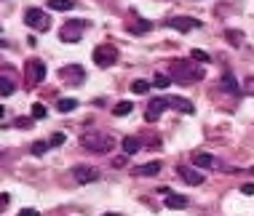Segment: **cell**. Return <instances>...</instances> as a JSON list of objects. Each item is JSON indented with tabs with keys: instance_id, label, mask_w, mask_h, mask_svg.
<instances>
[{
	"instance_id": "ffe728a7",
	"label": "cell",
	"mask_w": 254,
	"mask_h": 216,
	"mask_svg": "<svg viewBox=\"0 0 254 216\" xmlns=\"http://www.w3.org/2000/svg\"><path fill=\"white\" fill-rule=\"evenodd\" d=\"M190 59L198 61V64H209V61H212V56H209L206 51H201V48H193V51H190Z\"/></svg>"
},
{
	"instance_id": "277c9868",
	"label": "cell",
	"mask_w": 254,
	"mask_h": 216,
	"mask_svg": "<svg viewBox=\"0 0 254 216\" xmlns=\"http://www.w3.org/2000/svg\"><path fill=\"white\" fill-rule=\"evenodd\" d=\"M91 56H94V61H97V67H112L118 61L115 45H97Z\"/></svg>"
},
{
	"instance_id": "7a4b0ae2",
	"label": "cell",
	"mask_w": 254,
	"mask_h": 216,
	"mask_svg": "<svg viewBox=\"0 0 254 216\" xmlns=\"http://www.w3.org/2000/svg\"><path fill=\"white\" fill-rule=\"evenodd\" d=\"M169 78L177 80V83H195L203 78V70L195 67L193 61H174V64L169 67Z\"/></svg>"
},
{
	"instance_id": "7402d4cb",
	"label": "cell",
	"mask_w": 254,
	"mask_h": 216,
	"mask_svg": "<svg viewBox=\"0 0 254 216\" xmlns=\"http://www.w3.org/2000/svg\"><path fill=\"white\" fill-rule=\"evenodd\" d=\"M43 118H48V110L43 104H32V120H43Z\"/></svg>"
},
{
	"instance_id": "9a60e30c",
	"label": "cell",
	"mask_w": 254,
	"mask_h": 216,
	"mask_svg": "<svg viewBox=\"0 0 254 216\" xmlns=\"http://www.w3.org/2000/svg\"><path fill=\"white\" fill-rule=\"evenodd\" d=\"M161 163H158V160H152V163H145V166H137V168H134V174H137V176H158V174H161Z\"/></svg>"
},
{
	"instance_id": "cb8c5ba5",
	"label": "cell",
	"mask_w": 254,
	"mask_h": 216,
	"mask_svg": "<svg viewBox=\"0 0 254 216\" xmlns=\"http://www.w3.org/2000/svg\"><path fill=\"white\" fill-rule=\"evenodd\" d=\"M169 83H171V78H169V75H155V78H152V86H155V88H169Z\"/></svg>"
},
{
	"instance_id": "f1b7e54d",
	"label": "cell",
	"mask_w": 254,
	"mask_h": 216,
	"mask_svg": "<svg viewBox=\"0 0 254 216\" xmlns=\"http://www.w3.org/2000/svg\"><path fill=\"white\" fill-rule=\"evenodd\" d=\"M19 216H41V214H38L35 208H21V211H19Z\"/></svg>"
},
{
	"instance_id": "ba28073f",
	"label": "cell",
	"mask_w": 254,
	"mask_h": 216,
	"mask_svg": "<svg viewBox=\"0 0 254 216\" xmlns=\"http://www.w3.org/2000/svg\"><path fill=\"white\" fill-rule=\"evenodd\" d=\"M27 78H30V83H43L46 80V64L41 59H30L27 61Z\"/></svg>"
},
{
	"instance_id": "2e32d148",
	"label": "cell",
	"mask_w": 254,
	"mask_h": 216,
	"mask_svg": "<svg viewBox=\"0 0 254 216\" xmlns=\"http://www.w3.org/2000/svg\"><path fill=\"white\" fill-rule=\"evenodd\" d=\"M139 150H142V141H139L137 136H126V139H123V152H126V155H137Z\"/></svg>"
},
{
	"instance_id": "484cf974",
	"label": "cell",
	"mask_w": 254,
	"mask_h": 216,
	"mask_svg": "<svg viewBox=\"0 0 254 216\" xmlns=\"http://www.w3.org/2000/svg\"><path fill=\"white\" fill-rule=\"evenodd\" d=\"M48 147H51V144H48V141H35V144H32V147H30V150H32V155H38V157H41V155H43V152H46V150H48Z\"/></svg>"
},
{
	"instance_id": "d6986e66",
	"label": "cell",
	"mask_w": 254,
	"mask_h": 216,
	"mask_svg": "<svg viewBox=\"0 0 254 216\" xmlns=\"http://www.w3.org/2000/svg\"><path fill=\"white\" fill-rule=\"evenodd\" d=\"M131 110H134V104H131V101H118V104H115V110H112V115H115V118H123V115H128Z\"/></svg>"
},
{
	"instance_id": "4dcf8cb0",
	"label": "cell",
	"mask_w": 254,
	"mask_h": 216,
	"mask_svg": "<svg viewBox=\"0 0 254 216\" xmlns=\"http://www.w3.org/2000/svg\"><path fill=\"white\" fill-rule=\"evenodd\" d=\"M3 115H5V110H3V107H0V120H3Z\"/></svg>"
},
{
	"instance_id": "5b68a950",
	"label": "cell",
	"mask_w": 254,
	"mask_h": 216,
	"mask_svg": "<svg viewBox=\"0 0 254 216\" xmlns=\"http://www.w3.org/2000/svg\"><path fill=\"white\" fill-rule=\"evenodd\" d=\"M24 24L30 27V30H41V32H46L51 21H48V16L43 14L41 8H30V11L24 14Z\"/></svg>"
},
{
	"instance_id": "f546056e",
	"label": "cell",
	"mask_w": 254,
	"mask_h": 216,
	"mask_svg": "<svg viewBox=\"0 0 254 216\" xmlns=\"http://www.w3.org/2000/svg\"><path fill=\"white\" fill-rule=\"evenodd\" d=\"M8 206V195H0V208H5Z\"/></svg>"
},
{
	"instance_id": "6da1fadb",
	"label": "cell",
	"mask_w": 254,
	"mask_h": 216,
	"mask_svg": "<svg viewBox=\"0 0 254 216\" xmlns=\"http://www.w3.org/2000/svg\"><path fill=\"white\" fill-rule=\"evenodd\" d=\"M112 136L105 134V131H86L81 134V147L88 152H110L112 150Z\"/></svg>"
},
{
	"instance_id": "44dd1931",
	"label": "cell",
	"mask_w": 254,
	"mask_h": 216,
	"mask_svg": "<svg viewBox=\"0 0 254 216\" xmlns=\"http://www.w3.org/2000/svg\"><path fill=\"white\" fill-rule=\"evenodd\" d=\"M14 80H8V78H0V96H11L14 94Z\"/></svg>"
},
{
	"instance_id": "8fae6325",
	"label": "cell",
	"mask_w": 254,
	"mask_h": 216,
	"mask_svg": "<svg viewBox=\"0 0 254 216\" xmlns=\"http://www.w3.org/2000/svg\"><path fill=\"white\" fill-rule=\"evenodd\" d=\"M163 195V203H166V208H188V195H179V192H171V190H161Z\"/></svg>"
},
{
	"instance_id": "d4e9b609",
	"label": "cell",
	"mask_w": 254,
	"mask_h": 216,
	"mask_svg": "<svg viewBox=\"0 0 254 216\" xmlns=\"http://www.w3.org/2000/svg\"><path fill=\"white\" fill-rule=\"evenodd\" d=\"M148 88H150L148 80H134V83H131V91H134V94H148Z\"/></svg>"
},
{
	"instance_id": "8992f818",
	"label": "cell",
	"mask_w": 254,
	"mask_h": 216,
	"mask_svg": "<svg viewBox=\"0 0 254 216\" xmlns=\"http://www.w3.org/2000/svg\"><path fill=\"white\" fill-rule=\"evenodd\" d=\"M163 99H166V107H171V110L182 112V115H195V104L185 96H163Z\"/></svg>"
},
{
	"instance_id": "603a6c76",
	"label": "cell",
	"mask_w": 254,
	"mask_h": 216,
	"mask_svg": "<svg viewBox=\"0 0 254 216\" xmlns=\"http://www.w3.org/2000/svg\"><path fill=\"white\" fill-rule=\"evenodd\" d=\"M78 107V99H59V110L62 112H72Z\"/></svg>"
},
{
	"instance_id": "1f68e13d",
	"label": "cell",
	"mask_w": 254,
	"mask_h": 216,
	"mask_svg": "<svg viewBox=\"0 0 254 216\" xmlns=\"http://www.w3.org/2000/svg\"><path fill=\"white\" fill-rule=\"evenodd\" d=\"M107 216H118V214H107Z\"/></svg>"
},
{
	"instance_id": "30bf717a",
	"label": "cell",
	"mask_w": 254,
	"mask_h": 216,
	"mask_svg": "<svg viewBox=\"0 0 254 216\" xmlns=\"http://www.w3.org/2000/svg\"><path fill=\"white\" fill-rule=\"evenodd\" d=\"M169 27L177 30V32H190V30H195V27H201V21L193 19V16H174V19L169 21Z\"/></svg>"
},
{
	"instance_id": "e0dca14e",
	"label": "cell",
	"mask_w": 254,
	"mask_h": 216,
	"mask_svg": "<svg viewBox=\"0 0 254 216\" xmlns=\"http://www.w3.org/2000/svg\"><path fill=\"white\" fill-rule=\"evenodd\" d=\"M219 86H222V91H228V94H238V83H235V78L230 75V72H225V75H222Z\"/></svg>"
},
{
	"instance_id": "7c38bea8",
	"label": "cell",
	"mask_w": 254,
	"mask_h": 216,
	"mask_svg": "<svg viewBox=\"0 0 254 216\" xmlns=\"http://www.w3.org/2000/svg\"><path fill=\"white\" fill-rule=\"evenodd\" d=\"M166 110V99L163 96H158V99H152L148 104V110H145V120L148 123H155L158 118H161V112Z\"/></svg>"
},
{
	"instance_id": "4fadbf2b",
	"label": "cell",
	"mask_w": 254,
	"mask_h": 216,
	"mask_svg": "<svg viewBox=\"0 0 254 216\" xmlns=\"http://www.w3.org/2000/svg\"><path fill=\"white\" fill-rule=\"evenodd\" d=\"M177 174L182 176V181H188L190 187H201V184H203V179H206L203 174H198L195 168H188V166H179V168H177Z\"/></svg>"
},
{
	"instance_id": "83f0119b",
	"label": "cell",
	"mask_w": 254,
	"mask_h": 216,
	"mask_svg": "<svg viewBox=\"0 0 254 216\" xmlns=\"http://www.w3.org/2000/svg\"><path fill=\"white\" fill-rule=\"evenodd\" d=\"M241 192H244V195H254V181H249V184H244V187H241Z\"/></svg>"
},
{
	"instance_id": "52a82bcc",
	"label": "cell",
	"mask_w": 254,
	"mask_h": 216,
	"mask_svg": "<svg viewBox=\"0 0 254 216\" xmlns=\"http://www.w3.org/2000/svg\"><path fill=\"white\" fill-rule=\"evenodd\" d=\"M59 78H62L64 83H72V86H78V83L86 80V72H83V67H78V64H67V67H62V70H59Z\"/></svg>"
},
{
	"instance_id": "ac0fdd59",
	"label": "cell",
	"mask_w": 254,
	"mask_h": 216,
	"mask_svg": "<svg viewBox=\"0 0 254 216\" xmlns=\"http://www.w3.org/2000/svg\"><path fill=\"white\" fill-rule=\"evenodd\" d=\"M48 8L51 11H72L75 3H72V0H48Z\"/></svg>"
},
{
	"instance_id": "9c48e42d",
	"label": "cell",
	"mask_w": 254,
	"mask_h": 216,
	"mask_svg": "<svg viewBox=\"0 0 254 216\" xmlns=\"http://www.w3.org/2000/svg\"><path fill=\"white\" fill-rule=\"evenodd\" d=\"M72 176H75V181H81V184L99 181V171L94 166H75V168H72Z\"/></svg>"
},
{
	"instance_id": "3957f363",
	"label": "cell",
	"mask_w": 254,
	"mask_h": 216,
	"mask_svg": "<svg viewBox=\"0 0 254 216\" xmlns=\"http://www.w3.org/2000/svg\"><path fill=\"white\" fill-rule=\"evenodd\" d=\"M83 32H86V21L81 19H70L67 24H62L59 30V40L62 43H78L83 38Z\"/></svg>"
},
{
	"instance_id": "4316f807",
	"label": "cell",
	"mask_w": 254,
	"mask_h": 216,
	"mask_svg": "<svg viewBox=\"0 0 254 216\" xmlns=\"http://www.w3.org/2000/svg\"><path fill=\"white\" fill-rule=\"evenodd\" d=\"M64 139H67L64 134H54V136L48 139V144H51V147H59V144H64Z\"/></svg>"
},
{
	"instance_id": "5bb4252c",
	"label": "cell",
	"mask_w": 254,
	"mask_h": 216,
	"mask_svg": "<svg viewBox=\"0 0 254 216\" xmlns=\"http://www.w3.org/2000/svg\"><path fill=\"white\" fill-rule=\"evenodd\" d=\"M193 166H198V168H219V160L214 155H206V152H195Z\"/></svg>"
}]
</instances>
